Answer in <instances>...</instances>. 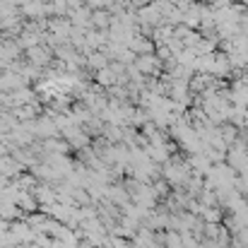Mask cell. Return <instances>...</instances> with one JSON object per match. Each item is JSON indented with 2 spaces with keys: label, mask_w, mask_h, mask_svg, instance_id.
<instances>
[{
  "label": "cell",
  "mask_w": 248,
  "mask_h": 248,
  "mask_svg": "<svg viewBox=\"0 0 248 248\" xmlns=\"http://www.w3.org/2000/svg\"><path fill=\"white\" fill-rule=\"evenodd\" d=\"M166 248H183L181 232H169V234H166Z\"/></svg>",
  "instance_id": "1"
},
{
  "label": "cell",
  "mask_w": 248,
  "mask_h": 248,
  "mask_svg": "<svg viewBox=\"0 0 248 248\" xmlns=\"http://www.w3.org/2000/svg\"><path fill=\"white\" fill-rule=\"evenodd\" d=\"M193 164L198 169V173H207L210 171V162L207 159H193Z\"/></svg>",
  "instance_id": "2"
}]
</instances>
